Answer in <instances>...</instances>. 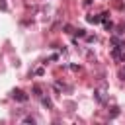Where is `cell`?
Here are the masks:
<instances>
[{
    "label": "cell",
    "instance_id": "cell-1",
    "mask_svg": "<svg viewBox=\"0 0 125 125\" xmlns=\"http://www.w3.org/2000/svg\"><path fill=\"white\" fill-rule=\"evenodd\" d=\"M119 49H121V47H115V49L111 51V55H113V59H117V61H123V62H125V53H121Z\"/></svg>",
    "mask_w": 125,
    "mask_h": 125
},
{
    "label": "cell",
    "instance_id": "cell-2",
    "mask_svg": "<svg viewBox=\"0 0 125 125\" xmlns=\"http://www.w3.org/2000/svg\"><path fill=\"white\" fill-rule=\"evenodd\" d=\"M12 96H14L16 100H20V102H25V100H27V96H25L21 90H14V92H12Z\"/></svg>",
    "mask_w": 125,
    "mask_h": 125
},
{
    "label": "cell",
    "instance_id": "cell-3",
    "mask_svg": "<svg viewBox=\"0 0 125 125\" xmlns=\"http://www.w3.org/2000/svg\"><path fill=\"white\" fill-rule=\"evenodd\" d=\"M100 20H102L100 16H88V21H90V23H98Z\"/></svg>",
    "mask_w": 125,
    "mask_h": 125
},
{
    "label": "cell",
    "instance_id": "cell-4",
    "mask_svg": "<svg viewBox=\"0 0 125 125\" xmlns=\"http://www.w3.org/2000/svg\"><path fill=\"white\" fill-rule=\"evenodd\" d=\"M33 92H35V96H41V88L39 86H33Z\"/></svg>",
    "mask_w": 125,
    "mask_h": 125
},
{
    "label": "cell",
    "instance_id": "cell-5",
    "mask_svg": "<svg viewBox=\"0 0 125 125\" xmlns=\"http://www.w3.org/2000/svg\"><path fill=\"white\" fill-rule=\"evenodd\" d=\"M74 33H76V35H80V37H82V35H86V33H84V29H76Z\"/></svg>",
    "mask_w": 125,
    "mask_h": 125
},
{
    "label": "cell",
    "instance_id": "cell-6",
    "mask_svg": "<svg viewBox=\"0 0 125 125\" xmlns=\"http://www.w3.org/2000/svg\"><path fill=\"white\" fill-rule=\"evenodd\" d=\"M121 78H123V80H125V70H123V72H121Z\"/></svg>",
    "mask_w": 125,
    "mask_h": 125
}]
</instances>
